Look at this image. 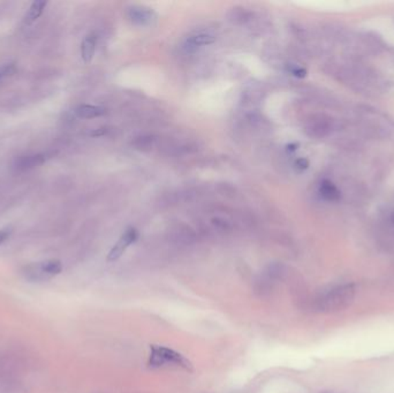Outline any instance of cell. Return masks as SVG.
Returning <instances> with one entry per match:
<instances>
[{
    "mask_svg": "<svg viewBox=\"0 0 394 393\" xmlns=\"http://www.w3.org/2000/svg\"><path fill=\"white\" fill-rule=\"evenodd\" d=\"M128 15L129 19L132 20L134 25L141 26V27L151 25L155 19H156V15H155L154 12L149 10V8H130Z\"/></svg>",
    "mask_w": 394,
    "mask_h": 393,
    "instance_id": "obj_4",
    "label": "cell"
},
{
    "mask_svg": "<svg viewBox=\"0 0 394 393\" xmlns=\"http://www.w3.org/2000/svg\"><path fill=\"white\" fill-rule=\"evenodd\" d=\"M297 166L300 169V170H306L309 166V162H308L306 158H300V160H297Z\"/></svg>",
    "mask_w": 394,
    "mask_h": 393,
    "instance_id": "obj_15",
    "label": "cell"
},
{
    "mask_svg": "<svg viewBox=\"0 0 394 393\" xmlns=\"http://www.w3.org/2000/svg\"><path fill=\"white\" fill-rule=\"evenodd\" d=\"M75 115L83 119L97 118L105 115V108L96 105H80L75 108Z\"/></svg>",
    "mask_w": 394,
    "mask_h": 393,
    "instance_id": "obj_6",
    "label": "cell"
},
{
    "mask_svg": "<svg viewBox=\"0 0 394 393\" xmlns=\"http://www.w3.org/2000/svg\"><path fill=\"white\" fill-rule=\"evenodd\" d=\"M15 72H17V67H15L14 64L3 65V66H0V79L12 77L13 74H15Z\"/></svg>",
    "mask_w": 394,
    "mask_h": 393,
    "instance_id": "obj_12",
    "label": "cell"
},
{
    "mask_svg": "<svg viewBox=\"0 0 394 393\" xmlns=\"http://www.w3.org/2000/svg\"><path fill=\"white\" fill-rule=\"evenodd\" d=\"M39 271L44 275L52 277V276L59 275L60 272L63 271V265L58 260H48V261L39 263Z\"/></svg>",
    "mask_w": 394,
    "mask_h": 393,
    "instance_id": "obj_8",
    "label": "cell"
},
{
    "mask_svg": "<svg viewBox=\"0 0 394 393\" xmlns=\"http://www.w3.org/2000/svg\"><path fill=\"white\" fill-rule=\"evenodd\" d=\"M215 37L208 34H199V35H194L187 39V44L192 48H197V46H210L215 43Z\"/></svg>",
    "mask_w": 394,
    "mask_h": 393,
    "instance_id": "obj_11",
    "label": "cell"
},
{
    "mask_svg": "<svg viewBox=\"0 0 394 393\" xmlns=\"http://www.w3.org/2000/svg\"><path fill=\"white\" fill-rule=\"evenodd\" d=\"M319 191H321L322 196L330 202H337L340 199V191H338V188L335 187V184H332L331 181H323Z\"/></svg>",
    "mask_w": 394,
    "mask_h": 393,
    "instance_id": "obj_7",
    "label": "cell"
},
{
    "mask_svg": "<svg viewBox=\"0 0 394 393\" xmlns=\"http://www.w3.org/2000/svg\"><path fill=\"white\" fill-rule=\"evenodd\" d=\"M356 286L342 284L326 289L316 296L314 308L318 313H337L348 308L355 299Z\"/></svg>",
    "mask_w": 394,
    "mask_h": 393,
    "instance_id": "obj_1",
    "label": "cell"
},
{
    "mask_svg": "<svg viewBox=\"0 0 394 393\" xmlns=\"http://www.w3.org/2000/svg\"><path fill=\"white\" fill-rule=\"evenodd\" d=\"M326 393H330V392H326ZM331 393H333V392H331Z\"/></svg>",
    "mask_w": 394,
    "mask_h": 393,
    "instance_id": "obj_17",
    "label": "cell"
},
{
    "mask_svg": "<svg viewBox=\"0 0 394 393\" xmlns=\"http://www.w3.org/2000/svg\"><path fill=\"white\" fill-rule=\"evenodd\" d=\"M290 72L293 74L294 77H304L307 75V70H304V68H300V67L290 68Z\"/></svg>",
    "mask_w": 394,
    "mask_h": 393,
    "instance_id": "obj_14",
    "label": "cell"
},
{
    "mask_svg": "<svg viewBox=\"0 0 394 393\" xmlns=\"http://www.w3.org/2000/svg\"><path fill=\"white\" fill-rule=\"evenodd\" d=\"M295 146H297V144H290V146H288V150H290V151H293V150L297 149Z\"/></svg>",
    "mask_w": 394,
    "mask_h": 393,
    "instance_id": "obj_16",
    "label": "cell"
},
{
    "mask_svg": "<svg viewBox=\"0 0 394 393\" xmlns=\"http://www.w3.org/2000/svg\"><path fill=\"white\" fill-rule=\"evenodd\" d=\"M46 162L44 155H35V156H25L20 158L17 163L18 169H32V167L39 166Z\"/></svg>",
    "mask_w": 394,
    "mask_h": 393,
    "instance_id": "obj_10",
    "label": "cell"
},
{
    "mask_svg": "<svg viewBox=\"0 0 394 393\" xmlns=\"http://www.w3.org/2000/svg\"><path fill=\"white\" fill-rule=\"evenodd\" d=\"M96 51V36L94 34L88 35L81 44V56L84 63H90Z\"/></svg>",
    "mask_w": 394,
    "mask_h": 393,
    "instance_id": "obj_5",
    "label": "cell"
},
{
    "mask_svg": "<svg viewBox=\"0 0 394 393\" xmlns=\"http://www.w3.org/2000/svg\"><path fill=\"white\" fill-rule=\"evenodd\" d=\"M46 5H48V3L43 1V0L34 1L30 8H29L28 13L26 15V23H32V22L36 21L42 15L43 11L46 10Z\"/></svg>",
    "mask_w": 394,
    "mask_h": 393,
    "instance_id": "obj_9",
    "label": "cell"
},
{
    "mask_svg": "<svg viewBox=\"0 0 394 393\" xmlns=\"http://www.w3.org/2000/svg\"><path fill=\"white\" fill-rule=\"evenodd\" d=\"M148 363L151 368L172 367V368L184 369L186 372H193V363L189 361L188 358L184 356L181 353L172 348L165 347V346L152 345L150 347V355H149Z\"/></svg>",
    "mask_w": 394,
    "mask_h": 393,
    "instance_id": "obj_2",
    "label": "cell"
},
{
    "mask_svg": "<svg viewBox=\"0 0 394 393\" xmlns=\"http://www.w3.org/2000/svg\"><path fill=\"white\" fill-rule=\"evenodd\" d=\"M12 233L11 227H5L3 230H0V245L4 244L5 241L8 240Z\"/></svg>",
    "mask_w": 394,
    "mask_h": 393,
    "instance_id": "obj_13",
    "label": "cell"
},
{
    "mask_svg": "<svg viewBox=\"0 0 394 393\" xmlns=\"http://www.w3.org/2000/svg\"><path fill=\"white\" fill-rule=\"evenodd\" d=\"M139 239V232L135 229L130 227L128 230L126 231L125 233L122 234L118 242L112 247L111 251L108 255V262H115L118 258H121L122 254L125 253L126 249L133 245L135 241Z\"/></svg>",
    "mask_w": 394,
    "mask_h": 393,
    "instance_id": "obj_3",
    "label": "cell"
}]
</instances>
